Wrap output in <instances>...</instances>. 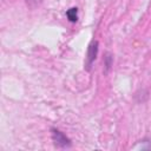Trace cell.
Wrapping results in <instances>:
<instances>
[{"mask_svg": "<svg viewBox=\"0 0 151 151\" xmlns=\"http://www.w3.org/2000/svg\"><path fill=\"white\" fill-rule=\"evenodd\" d=\"M51 131H52V140L57 147H63V149L71 147L72 145L71 139L64 132H61L58 129H51Z\"/></svg>", "mask_w": 151, "mask_h": 151, "instance_id": "obj_1", "label": "cell"}, {"mask_svg": "<svg viewBox=\"0 0 151 151\" xmlns=\"http://www.w3.org/2000/svg\"><path fill=\"white\" fill-rule=\"evenodd\" d=\"M41 2H42V0H26L27 6H29L31 8H34V7L39 6Z\"/></svg>", "mask_w": 151, "mask_h": 151, "instance_id": "obj_4", "label": "cell"}, {"mask_svg": "<svg viewBox=\"0 0 151 151\" xmlns=\"http://www.w3.org/2000/svg\"><path fill=\"white\" fill-rule=\"evenodd\" d=\"M97 54H98V41L93 40L87 48V55H86V68L87 70H90L92 63L96 60Z\"/></svg>", "mask_w": 151, "mask_h": 151, "instance_id": "obj_2", "label": "cell"}, {"mask_svg": "<svg viewBox=\"0 0 151 151\" xmlns=\"http://www.w3.org/2000/svg\"><path fill=\"white\" fill-rule=\"evenodd\" d=\"M66 17L68 19V21L71 22H76L78 20V8L77 7H72L70 9H67L66 12Z\"/></svg>", "mask_w": 151, "mask_h": 151, "instance_id": "obj_3", "label": "cell"}, {"mask_svg": "<svg viewBox=\"0 0 151 151\" xmlns=\"http://www.w3.org/2000/svg\"><path fill=\"white\" fill-rule=\"evenodd\" d=\"M110 66H111V57L107 55V58H106V67L109 68Z\"/></svg>", "mask_w": 151, "mask_h": 151, "instance_id": "obj_5", "label": "cell"}]
</instances>
